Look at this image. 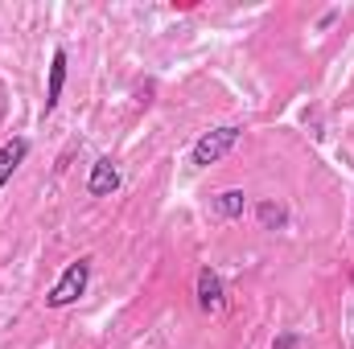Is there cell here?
<instances>
[{
	"mask_svg": "<svg viewBox=\"0 0 354 349\" xmlns=\"http://www.w3.org/2000/svg\"><path fill=\"white\" fill-rule=\"evenodd\" d=\"M239 136H243V128H235V123H223V128H214V132L198 136V140H194V152H189V165H194V169L218 165V161L239 144Z\"/></svg>",
	"mask_w": 354,
	"mask_h": 349,
	"instance_id": "6da1fadb",
	"label": "cell"
},
{
	"mask_svg": "<svg viewBox=\"0 0 354 349\" xmlns=\"http://www.w3.org/2000/svg\"><path fill=\"white\" fill-rule=\"evenodd\" d=\"M87 283H91V259L83 255V259H75L66 271H62V279L50 288L46 304H50V308H66V304H75V300L87 292Z\"/></svg>",
	"mask_w": 354,
	"mask_h": 349,
	"instance_id": "7a4b0ae2",
	"label": "cell"
},
{
	"mask_svg": "<svg viewBox=\"0 0 354 349\" xmlns=\"http://www.w3.org/2000/svg\"><path fill=\"white\" fill-rule=\"evenodd\" d=\"M198 308H202V312H210V317H218V312L227 308L223 279H218V271H214V267H202V271H198Z\"/></svg>",
	"mask_w": 354,
	"mask_h": 349,
	"instance_id": "3957f363",
	"label": "cell"
},
{
	"mask_svg": "<svg viewBox=\"0 0 354 349\" xmlns=\"http://www.w3.org/2000/svg\"><path fill=\"white\" fill-rule=\"evenodd\" d=\"M87 189H91V197H111V193L120 189V169H115L111 157H99V161L91 165Z\"/></svg>",
	"mask_w": 354,
	"mask_h": 349,
	"instance_id": "277c9868",
	"label": "cell"
},
{
	"mask_svg": "<svg viewBox=\"0 0 354 349\" xmlns=\"http://www.w3.org/2000/svg\"><path fill=\"white\" fill-rule=\"evenodd\" d=\"M25 157H29V140H21V136H17V140L0 144V189L8 185V177L17 173V165H21Z\"/></svg>",
	"mask_w": 354,
	"mask_h": 349,
	"instance_id": "5b68a950",
	"label": "cell"
},
{
	"mask_svg": "<svg viewBox=\"0 0 354 349\" xmlns=\"http://www.w3.org/2000/svg\"><path fill=\"white\" fill-rule=\"evenodd\" d=\"M62 87H66V50H54V58H50V87H46V111L58 107Z\"/></svg>",
	"mask_w": 354,
	"mask_h": 349,
	"instance_id": "8992f818",
	"label": "cell"
},
{
	"mask_svg": "<svg viewBox=\"0 0 354 349\" xmlns=\"http://www.w3.org/2000/svg\"><path fill=\"white\" fill-rule=\"evenodd\" d=\"M243 206H248L243 189H223L214 197V214H223V218H243Z\"/></svg>",
	"mask_w": 354,
	"mask_h": 349,
	"instance_id": "52a82bcc",
	"label": "cell"
},
{
	"mask_svg": "<svg viewBox=\"0 0 354 349\" xmlns=\"http://www.w3.org/2000/svg\"><path fill=\"white\" fill-rule=\"evenodd\" d=\"M260 226L264 230H284L288 226V210L280 201H260Z\"/></svg>",
	"mask_w": 354,
	"mask_h": 349,
	"instance_id": "ba28073f",
	"label": "cell"
},
{
	"mask_svg": "<svg viewBox=\"0 0 354 349\" xmlns=\"http://www.w3.org/2000/svg\"><path fill=\"white\" fill-rule=\"evenodd\" d=\"M297 346H301V337H297V333H280V337L272 341V349H297Z\"/></svg>",
	"mask_w": 354,
	"mask_h": 349,
	"instance_id": "9c48e42d",
	"label": "cell"
}]
</instances>
